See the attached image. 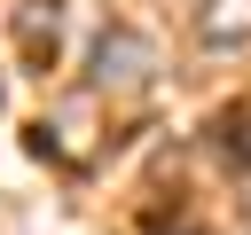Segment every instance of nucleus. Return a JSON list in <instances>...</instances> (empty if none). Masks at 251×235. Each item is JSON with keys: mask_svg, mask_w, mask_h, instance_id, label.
<instances>
[{"mask_svg": "<svg viewBox=\"0 0 251 235\" xmlns=\"http://www.w3.org/2000/svg\"><path fill=\"white\" fill-rule=\"evenodd\" d=\"M141 78H149V39L110 31V39L94 47V86H141Z\"/></svg>", "mask_w": 251, "mask_h": 235, "instance_id": "1", "label": "nucleus"}, {"mask_svg": "<svg viewBox=\"0 0 251 235\" xmlns=\"http://www.w3.org/2000/svg\"><path fill=\"white\" fill-rule=\"evenodd\" d=\"M196 31H204L212 47H227V39L243 47V39H251V0H204V16H196Z\"/></svg>", "mask_w": 251, "mask_h": 235, "instance_id": "2", "label": "nucleus"}, {"mask_svg": "<svg viewBox=\"0 0 251 235\" xmlns=\"http://www.w3.org/2000/svg\"><path fill=\"white\" fill-rule=\"evenodd\" d=\"M16 31H24V47L47 63L55 55V31H63V16H55V0H16Z\"/></svg>", "mask_w": 251, "mask_h": 235, "instance_id": "3", "label": "nucleus"}]
</instances>
